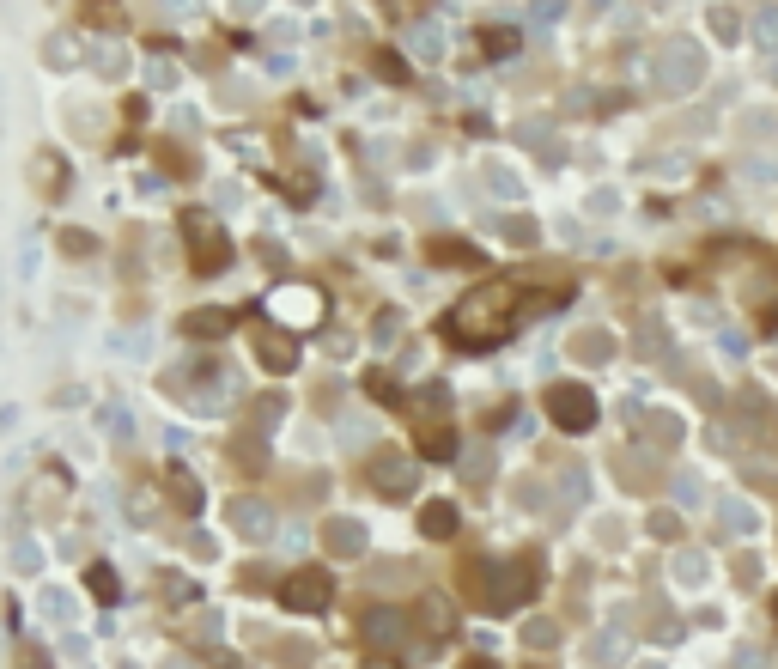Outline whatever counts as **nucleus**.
Instances as JSON below:
<instances>
[{
  "label": "nucleus",
  "mask_w": 778,
  "mask_h": 669,
  "mask_svg": "<svg viewBox=\"0 0 778 669\" xmlns=\"http://www.w3.org/2000/svg\"><path fill=\"white\" fill-rule=\"evenodd\" d=\"M171 669H189V663H171Z\"/></svg>",
  "instance_id": "obj_27"
},
{
  "label": "nucleus",
  "mask_w": 778,
  "mask_h": 669,
  "mask_svg": "<svg viewBox=\"0 0 778 669\" xmlns=\"http://www.w3.org/2000/svg\"><path fill=\"white\" fill-rule=\"evenodd\" d=\"M323 542L335 554H365V524H353V517H329L323 524Z\"/></svg>",
  "instance_id": "obj_9"
},
{
  "label": "nucleus",
  "mask_w": 778,
  "mask_h": 669,
  "mask_svg": "<svg viewBox=\"0 0 778 669\" xmlns=\"http://www.w3.org/2000/svg\"><path fill=\"white\" fill-rule=\"evenodd\" d=\"M225 329H231V317H225V311H213V305H207V311H195V317H183V335H195V341L225 335Z\"/></svg>",
  "instance_id": "obj_12"
},
{
  "label": "nucleus",
  "mask_w": 778,
  "mask_h": 669,
  "mask_svg": "<svg viewBox=\"0 0 778 669\" xmlns=\"http://www.w3.org/2000/svg\"><path fill=\"white\" fill-rule=\"evenodd\" d=\"M548 414H554L560 432H590V426H596V396H590L584 384H554Z\"/></svg>",
  "instance_id": "obj_4"
},
{
  "label": "nucleus",
  "mask_w": 778,
  "mask_h": 669,
  "mask_svg": "<svg viewBox=\"0 0 778 669\" xmlns=\"http://www.w3.org/2000/svg\"><path fill=\"white\" fill-rule=\"evenodd\" d=\"M511 305H517V299H511V286H505V280H487V286H475L469 299H462V305L450 311V323H444V329H450V341H456V347L487 353V347H499V341L511 335V323H517V317H511Z\"/></svg>",
  "instance_id": "obj_1"
},
{
  "label": "nucleus",
  "mask_w": 778,
  "mask_h": 669,
  "mask_svg": "<svg viewBox=\"0 0 778 669\" xmlns=\"http://www.w3.org/2000/svg\"><path fill=\"white\" fill-rule=\"evenodd\" d=\"M86 590H92L98 603H116V572H110V566H92V572H86Z\"/></svg>",
  "instance_id": "obj_16"
},
{
  "label": "nucleus",
  "mask_w": 778,
  "mask_h": 669,
  "mask_svg": "<svg viewBox=\"0 0 778 669\" xmlns=\"http://www.w3.org/2000/svg\"><path fill=\"white\" fill-rule=\"evenodd\" d=\"M365 481L383 493V499H408L414 493V457H396V451H383L365 463Z\"/></svg>",
  "instance_id": "obj_6"
},
{
  "label": "nucleus",
  "mask_w": 778,
  "mask_h": 669,
  "mask_svg": "<svg viewBox=\"0 0 778 669\" xmlns=\"http://www.w3.org/2000/svg\"><path fill=\"white\" fill-rule=\"evenodd\" d=\"M329 597H335V584H329L317 566H304V572H292V578L280 584V603H286L292 615H317V609H329Z\"/></svg>",
  "instance_id": "obj_5"
},
{
  "label": "nucleus",
  "mask_w": 778,
  "mask_h": 669,
  "mask_svg": "<svg viewBox=\"0 0 778 669\" xmlns=\"http://www.w3.org/2000/svg\"><path fill=\"white\" fill-rule=\"evenodd\" d=\"M462 669H493V663H487V657H469V663H462Z\"/></svg>",
  "instance_id": "obj_26"
},
{
  "label": "nucleus",
  "mask_w": 778,
  "mask_h": 669,
  "mask_svg": "<svg viewBox=\"0 0 778 669\" xmlns=\"http://www.w3.org/2000/svg\"><path fill=\"white\" fill-rule=\"evenodd\" d=\"M517 140H523V146H541V140H548V128H541V122H529V128H517Z\"/></svg>",
  "instance_id": "obj_24"
},
{
  "label": "nucleus",
  "mask_w": 778,
  "mask_h": 669,
  "mask_svg": "<svg viewBox=\"0 0 778 669\" xmlns=\"http://www.w3.org/2000/svg\"><path fill=\"white\" fill-rule=\"evenodd\" d=\"M414 49H420V55H438V31H432V25H426V31H414Z\"/></svg>",
  "instance_id": "obj_23"
},
{
  "label": "nucleus",
  "mask_w": 778,
  "mask_h": 669,
  "mask_svg": "<svg viewBox=\"0 0 778 669\" xmlns=\"http://www.w3.org/2000/svg\"><path fill=\"white\" fill-rule=\"evenodd\" d=\"M462 475H469V481H487V475H493V451H469V463H462Z\"/></svg>",
  "instance_id": "obj_18"
},
{
  "label": "nucleus",
  "mask_w": 778,
  "mask_h": 669,
  "mask_svg": "<svg viewBox=\"0 0 778 669\" xmlns=\"http://www.w3.org/2000/svg\"><path fill=\"white\" fill-rule=\"evenodd\" d=\"M365 669H402L396 657H365Z\"/></svg>",
  "instance_id": "obj_25"
},
{
  "label": "nucleus",
  "mask_w": 778,
  "mask_h": 669,
  "mask_svg": "<svg viewBox=\"0 0 778 669\" xmlns=\"http://www.w3.org/2000/svg\"><path fill=\"white\" fill-rule=\"evenodd\" d=\"M675 499L693 505V499H699V481H693V475H675Z\"/></svg>",
  "instance_id": "obj_22"
},
{
  "label": "nucleus",
  "mask_w": 778,
  "mask_h": 669,
  "mask_svg": "<svg viewBox=\"0 0 778 669\" xmlns=\"http://www.w3.org/2000/svg\"><path fill=\"white\" fill-rule=\"evenodd\" d=\"M256 353H262V365H274V371H292V365H298V347H292V335H280V329H262Z\"/></svg>",
  "instance_id": "obj_10"
},
{
  "label": "nucleus",
  "mask_w": 778,
  "mask_h": 669,
  "mask_svg": "<svg viewBox=\"0 0 778 669\" xmlns=\"http://www.w3.org/2000/svg\"><path fill=\"white\" fill-rule=\"evenodd\" d=\"M420 530H426L432 542H450V536H456V505H426V511H420Z\"/></svg>",
  "instance_id": "obj_11"
},
{
  "label": "nucleus",
  "mask_w": 778,
  "mask_h": 669,
  "mask_svg": "<svg viewBox=\"0 0 778 669\" xmlns=\"http://www.w3.org/2000/svg\"><path fill=\"white\" fill-rule=\"evenodd\" d=\"M231 524H238L244 536H268V530H274V517H268V511L256 505V499H244L238 511H231Z\"/></svg>",
  "instance_id": "obj_13"
},
{
  "label": "nucleus",
  "mask_w": 778,
  "mask_h": 669,
  "mask_svg": "<svg viewBox=\"0 0 778 669\" xmlns=\"http://www.w3.org/2000/svg\"><path fill=\"white\" fill-rule=\"evenodd\" d=\"M420 621H426V633H450V609H444L438 597H426V609H420Z\"/></svg>",
  "instance_id": "obj_17"
},
{
  "label": "nucleus",
  "mask_w": 778,
  "mask_h": 669,
  "mask_svg": "<svg viewBox=\"0 0 778 669\" xmlns=\"http://www.w3.org/2000/svg\"><path fill=\"white\" fill-rule=\"evenodd\" d=\"M165 481L177 487V499H183V511H195V505H201V481H195V475H189L183 463H171V475H165Z\"/></svg>",
  "instance_id": "obj_15"
},
{
  "label": "nucleus",
  "mask_w": 778,
  "mask_h": 669,
  "mask_svg": "<svg viewBox=\"0 0 778 669\" xmlns=\"http://www.w3.org/2000/svg\"><path fill=\"white\" fill-rule=\"evenodd\" d=\"M724 530H754V517H748V505H736V499L724 505Z\"/></svg>",
  "instance_id": "obj_21"
},
{
  "label": "nucleus",
  "mask_w": 778,
  "mask_h": 669,
  "mask_svg": "<svg viewBox=\"0 0 778 669\" xmlns=\"http://www.w3.org/2000/svg\"><path fill=\"white\" fill-rule=\"evenodd\" d=\"M420 451H426V457H438V463H444V457H450V451H456V438H450V426H420Z\"/></svg>",
  "instance_id": "obj_14"
},
{
  "label": "nucleus",
  "mask_w": 778,
  "mask_h": 669,
  "mask_svg": "<svg viewBox=\"0 0 778 669\" xmlns=\"http://www.w3.org/2000/svg\"><path fill=\"white\" fill-rule=\"evenodd\" d=\"M699 67H706L699 43L675 37V43L657 49V86H663V92H693V86H699Z\"/></svg>",
  "instance_id": "obj_2"
},
{
  "label": "nucleus",
  "mask_w": 778,
  "mask_h": 669,
  "mask_svg": "<svg viewBox=\"0 0 778 669\" xmlns=\"http://www.w3.org/2000/svg\"><path fill=\"white\" fill-rule=\"evenodd\" d=\"M183 244H189V256H195V268H207V274L231 262V244H225V232L213 226V219H207L201 207H189V213H183Z\"/></svg>",
  "instance_id": "obj_3"
},
{
  "label": "nucleus",
  "mask_w": 778,
  "mask_h": 669,
  "mask_svg": "<svg viewBox=\"0 0 778 669\" xmlns=\"http://www.w3.org/2000/svg\"><path fill=\"white\" fill-rule=\"evenodd\" d=\"M359 633H365V645H396L408 633V621H402V609H371L359 621Z\"/></svg>",
  "instance_id": "obj_8"
},
{
  "label": "nucleus",
  "mask_w": 778,
  "mask_h": 669,
  "mask_svg": "<svg viewBox=\"0 0 778 669\" xmlns=\"http://www.w3.org/2000/svg\"><path fill=\"white\" fill-rule=\"evenodd\" d=\"M535 597V560H505L493 566V609H517Z\"/></svg>",
  "instance_id": "obj_7"
},
{
  "label": "nucleus",
  "mask_w": 778,
  "mask_h": 669,
  "mask_svg": "<svg viewBox=\"0 0 778 669\" xmlns=\"http://www.w3.org/2000/svg\"><path fill=\"white\" fill-rule=\"evenodd\" d=\"M505 238L511 244H535V219H505Z\"/></svg>",
  "instance_id": "obj_20"
},
{
  "label": "nucleus",
  "mask_w": 778,
  "mask_h": 669,
  "mask_svg": "<svg viewBox=\"0 0 778 669\" xmlns=\"http://www.w3.org/2000/svg\"><path fill=\"white\" fill-rule=\"evenodd\" d=\"M754 37H760L766 49H778V13H760V19H754Z\"/></svg>",
  "instance_id": "obj_19"
}]
</instances>
